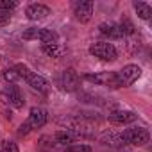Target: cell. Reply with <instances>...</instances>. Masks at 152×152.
Returning a JSON list of instances; mask_svg holds the SVG:
<instances>
[{
    "instance_id": "6",
    "label": "cell",
    "mask_w": 152,
    "mask_h": 152,
    "mask_svg": "<svg viewBox=\"0 0 152 152\" xmlns=\"http://www.w3.org/2000/svg\"><path fill=\"white\" fill-rule=\"evenodd\" d=\"M27 124L31 129H39L47 124V111L43 107H32L27 118Z\"/></svg>"
},
{
    "instance_id": "21",
    "label": "cell",
    "mask_w": 152,
    "mask_h": 152,
    "mask_svg": "<svg viewBox=\"0 0 152 152\" xmlns=\"http://www.w3.org/2000/svg\"><path fill=\"white\" fill-rule=\"evenodd\" d=\"M18 4L15 2V0H0V9H2L4 13H9L11 9H15Z\"/></svg>"
},
{
    "instance_id": "23",
    "label": "cell",
    "mask_w": 152,
    "mask_h": 152,
    "mask_svg": "<svg viewBox=\"0 0 152 152\" xmlns=\"http://www.w3.org/2000/svg\"><path fill=\"white\" fill-rule=\"evenodd\" d=\"M70 152H91V147H88V145H73L70 148Z\"/></svg>"
},
{
    "instance_id": "12",
    "label": "cell",
    "mask_w": 152,
    "mask_h": 152,
    "mask_svg": "<svg viewBox=\"0 0 152 152\" xmlns=\"http://www.w3.org/2000/svg\"><path fill=\"white\" fill-rule=\"evenodd\" d=\"M100 32H102L104 36L111 38V39L124 38V34H122V31H120V27H118L116 23H102V25H100Z\"/></svg>"
},
{
    "instance_id": "11",
    "label": "cell",
    "mask_w": 152,
    "mask_h": 152,
    "mask_svg": "<svg viewBox=\"0 0 152 152\" xmlns=\"http://www.w3.org/2000/svg\"><path fill=\"white\" fill-rule=\"evenodd\" d=\"M107 118L113 124H131L138 118V115L132 111H113V113H109Z\"/></svg>"
},
{
    "instance_id": "24",
    "label": "cell",
    "mask_w": 152,
    "mask_h": 152,
    "mask_svg": "<svg viewBox=\"0 0 152 152\" xmlns=\"http://www.w3.org/2000/svg\"><path fill=\"white\" fill-rule=\"evenodd\" d=\"M31 131H32V129H31V127H29V124L25 122V124H22V125H20V129H18V134H20V136H25V134H29Z\"/></svg>"
},
{
    "instance_id": "20",
    "label": "cell",
    "mask_w": 152,
    "mask_h": 152,
    "mask_svg": "<svg viewBox=\"0 0 152 152\" xmlns=\"http://www.w3.org/2000/svg\"><path fill=\"white\" fill-rule=\"evenodd\" d=\"M13 70L16 72V75H18V77H23V79H27L29 75H31V70H29L25 64H22V63H18V64H16Z\"/></svg>"
},
{
    "instance_id": "2",
    "label": "cell",
    "mask_w": 152,
    "mask_h": 152,
    "mask_svg": "<svg viewBox=\"0 0 152 152\" xmlns=\"http://www.w3.org/2000/svg\"><path fill=\"white\" fill-rule=\"evenodd\" d=\"M90 54L95 56V57H99V59H102V61H115L116 56H118L116 48H115L111 43H106V41H97V43H93V45L90 47Z\"/></svg>"
},
{
    "instance_id": "8",
    "label": "cell",
    "mask_w": 152,
    "mask_h": 152,
    "mask_svg": "<svg viewBox=\"0 0 152 152\" xmlns=\"http://www.w3.org/2000/svg\"><path fill=\"white\" fill-rule=\"evenodd\" d=\"M25 15L29 20H43L50 15V9L43 4H31L27 9H25Z\"/></svg>"
},
{
    "instance_id": "17",
    "label": "cell",
    "mask_w": 152,
    "mask_h": 152,
    "mask_svg": "<svg viewBox=\"0 0 152 152\" xmlns=\"http://www.w3.org/2000/svg\"><path fill=\"white\" fill-rule=\"evenodd\" d=\"M118 27H120V31H122V34H124V36L134 34V25H132V22H131L129 18H124V20H122V23H120Z\"/></svg>"
},
{
    "instance_id": "10",
    "label": "cell",
    "mask_w": 152,
    "mask_h": 152,
    "mask_svg": "<svg viewBox=\"0 0 152 152\" xmlns=\"http://www.w3.org/2000/svg\"><path fill=\"white\" fill-rule=\"evenodd\" d=\"M6 93H7L9 102H11L16 109L23 107L25 100H23V95H22V91H20V88H18L16 84H9V86H7V90H6Z\"/></svg>"
},
{
    "instance_id": "9",
    "label": "cell",
    "mask_w": 152,
    "mask_h": 152,
    "mask_svg": "<svg viewBox=\"0 0 152 152\" xmlns=\"http://www.w3.org/2000/svg\"><path fill=\"white\" fill-rule=\"evenodd\" d=\"M27 81V84L32 88V90H36V91H41V93H47L48 91V81L45 79V77H41V75H38V73H32L31 72V75L25 79Z\"/></svg>"
},
{
    "instance_id": "19",
    "label": "cell",
    "mask_w": 152,
    "mask_h": 152,
    "mask_svg": "<svg viewBox=\"0 0 152 152\" xmlns=\"http://www.w3.org/2000/svg\"><path fill=\"white\" fill-rule=\"evenodd\" d=\"M39 31H41V29H38V27H31V29H27V31L22 34V38L27 39V41H29V39H38V38H39Z\"/></svg>"
},
{
    "instance_id": "15",
    "label": "cell",
    "mask_w": 152,
    "mask_h": 152,
    "mask_svg": "<svg viewBox=\"0 0 152 152\" xmlns=\"http://www.w3.org/2000/svg\"><path fill=\"white\" fill-rule=\"evenodd\" d=\"M41 45H48V43H57V34L52 29H41L39 31V38Z\"/></svg>"
},
{
    "instance_id": "22",
    "label": "cell",
    "mask_w": 152,
    "mask_h": 152,
    "mask_svg": "<svg viewBox=\"0 0 152 152\" xmlns=\"http://www.w3.org/2000/svg\"><path fill=\"white\" fill-rule=\"evenodd\" d=\"M4 79L9 83V84H15V81L18 79V75H16V72L11 68V70H4Z\"/></svg>"
},
{
    "instance_id": "7",
    "label": "cell",
    "mask_w": 152,
    "mask_h": 152,
    "mask_svg": "<svg viewBox=\"0 0 152 152\" xmlns=\"http://www.w3.org/2000/svg\"><path fill=\"white\" fill-rule=\"evenodd\" d=\"M93 15V2L91 0H86V2H81L75 7V18H77L81 23H88L91 20Z\"/></svg>"
},
{
    "instance_id": "25",
    "label": "cell",
    "mask_w": 152,
    "mask_h": 152,
    "mask_svg": "<svg viewBox=\"0 0 152 152\" xmlns=\"http://www.w3.org/2000/svg\"><path fill=\"white\" fill-rule=\"evenodd\" d=\"M9 20H11L9 13H2V15H0V23H2V25H4V23H7Z\"/></svg>"
},
{
    "instance_id": "18",
    "label": "cell",
    "mask_w": 152,
    "mask_h": 152,
    "mask_svg": "<svg viewBox=\"0 0 152 152\" xmlns=\"http://www.w3.org/2000/svg\"><path fill=\"white\" fill-rule=\"evenodd\" d=\"M0 152H20V150H18V145L15 141L4 140L2 143H0Z\"/></svg>"
},
{
    "instance_id": "4",
    "label": "cell",
    "mask_w": 152,
    "mask_h": 152,
    "mask_svg": "<svg viewBox=\"0 0 152 152\" xmlns=\"http://www.w3.org/2000/svg\"><path fill=\"white\" fill-rule=\"evenodd\" d=\"M140 75H141V68H140L138 64H127V66H124L120 72H116L120 88H122V86H131L134 81H138Z\"/></svg>"
},
{
    "instance_id": "1",
    "label": "cell",
    "mask_w": 152,
    "mask_h": 152,
    "mask_svg": "<svg viewBox=\"0 0 152 152\" xmlns=\"http://www.w3.org/2000/svg\"><path fill=\"white\" fill-rule=\"evenodd\" d=\"M122 141L124 143H131V145H147L150 136H148V131L145 127H131V129H125L122 134H120Z\"/></svg>"
},
{
    "instance_id": "16",
    "label": "cell",
    "mask_w": 152,
    "mask_h": 152,
    "mask_svg": "<svg viewBox=\"0 0 152 152\" xmlns=\"http://www.w3.org/2000/svg\"><path fill=\"white\" fill-rule=\"evenodd\" d=\"M134 9H136L138 16H140L141 20H150V16H152V9H150L148 4H145V2H136V4H134Z\"/></svg>"
},
{
    "instance_id": "14",
    "label": "cell",
    "mask_w": 152,
    "mask_h": 152,
    "mask_svg": "<svg viewBox=\"0 0 152 152\" xmlns=\"http://www.w3.org/2000/svg\"><path fill=\"white\" fill-rule=\"evenodd\" d=\"M54 138H56V141H57L59 145H70V143H73L75 134H73L70 129H66V131H57Z\"/></svg>"
},
{
    "instance_id": "5",
    "label": "cell",
    "mask_w": 152,
    "mask_h": 152,
    "mask_svg": "<svg viewBox=\"0 0 152 152\" xmlns=\"http://www.w3.org/2000/svg\"><path fill=\"white\" fill-rule=\"evenodd\" d=\"M79 84H81V77L77 75V72H75L73 68H68V70L63 72V75H61V86H63V90L73 91V90L79 88Z\"/></svg>"
},
{
    "instance_id": "3",
    "label": "cell",
    "mask_w": 152,
    "mask_h": 152,
    "mask_svg": "<svg viewBox=\"0 0 152 152\" xmlns=\"http://www.w3.org/2000/svg\"><path fill=\"white\" fill-rule=\"evenodd\" d=\"M86 79L90 83H95L99 86H107V88H120L118 77L115 72H100V73H88Z\"/></svg>"
},
{
    "instance_id": "13",
    "label": "cell",
    "mask_w": 152,
    "mask_h": 152,
    "mask_svg": "<svg viewBox=\"0 0 152 152\" xmlns=\"http://www.w3.org/2000/svg\"><path fill=\"white\" fill-rule=\"evenodd\" d=\"M41 50L48 56V57H61L66 48L61 45V43H48V45H41Z\"/></svg>"
}]
</instances>
